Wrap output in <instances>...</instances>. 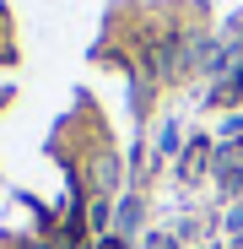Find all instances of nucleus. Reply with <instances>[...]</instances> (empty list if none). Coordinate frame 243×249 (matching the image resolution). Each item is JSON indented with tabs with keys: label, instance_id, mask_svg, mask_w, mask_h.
Segmentation results:
<instances>
[{
	"label": "nucleus",
	"instance_id": "f257e3e1",
	"mask_svg": "<svg viewBox=\"0 0 243 249\" xmlns=\"http://www.w3.org/2000/svg\"><path fill=\"white\" fill-rule=\"evenodd\" d=\"M211 174H216V190L222 195H243V136L238 141H216Z\"/></svg>",
	"mask_w": 243,
	"mask_h": 249
},
{
	"label": "nucleus",
	"instance_id": "f03ea898",
	"mask_svg": "<svg viewBox=\"0 0 243 249\" xmlns=\"http://www.w3.org/2000/svg\"><path fill=\"white\" fill-rule=\"evenodd\" d=\"M141 212H146V206H141V195H130V200H119V206H113V222H119V238L141 228Z\"/></svg>",
	"mask_w": 243,
	"mask_h": 249
},
{
	"label": "nucleus",
	"instance_id": "7ed1b4c3",
	"mask_svg": "<svg viewBox=\"0 0 243 249\" xmlns=\"http://www.w3.org/2000/svg\"><path fill=\"white\" fill-rule=\"evenodd\" d=\"M97 249H130V244L119 238V233H103V238H97Z\"/></svg>",
	"mask_w": 243,
	"mask_h": 249
}]
</instances>
